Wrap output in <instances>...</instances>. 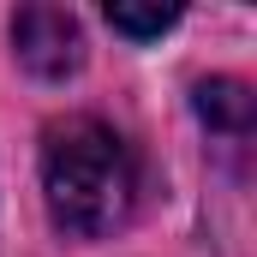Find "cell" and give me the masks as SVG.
I'll return each instance as SVG.
<instances>
[{
    "mask_svg": "<svg viewBox=\"0 0 257 257\" xmlns=\"http://www.w3.org/2000/svg\"><path fill=\"white\" fill-rule=\"evenodd\" d=\"M42 197L54 227L78 239H102L114 233L138 203V162H132L126 138L90 114L54 120L42 132Z\"/></svg>",
    "mask_w": 257,
    "mask_h": 257,
    "instance_id": "obj_1",
    "label": "cell"
},
{
    "mask_svg": "<svg viewBox=\"0 0 257 257\" xmlns=\"http://www.w3.org/2000/svg\"><path fill=\"white\" fill-rule=\"evenodd\" d=\"M12 48L36 78H66L84 60V30L66 6H18L12 12Z\"/></svg>",
    "mask_w": 257,
    "mask_h": 257,
    "instance_id": "obj_2",
    "label": "cell"
},
{
    "mask_svg": "<svg viewBox=\"0 0 257 257\" xmlns=\"http://www.w3.org/2000/svg\"><path fill=\"white\" fill-rule=\"evenodd\" d=\"M197 114H203L209 126L245 132V126H251V96H245V84L215 78V84H197Z\"/></svg>",
    "mask_w": 257,
    "mask_h": 257,
    "instance_id": "obj_3",
    "label": "cell"
},
{
    "mask_svg": "<svg viewBox=\"0 0 257 257\" xmlns=\"http://www.w3.org/2000/svg\"><path fill=\"white\" fill-rule=\"evenodd\" d=\"M108 24L120 30V36H162L168 24H180V6H126V0H114L108 6Z\"/></svg>",
    "mask_w": 257,
    "mask_h": 257,
    "instance_id": "obj_4",
    "label": "cell"
}]
</instances>
